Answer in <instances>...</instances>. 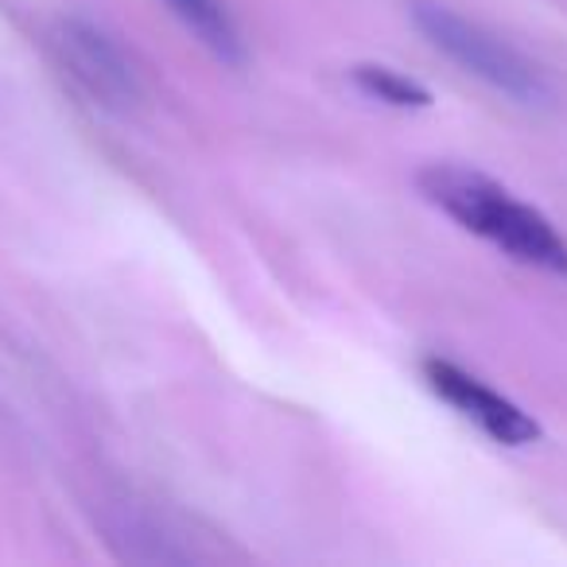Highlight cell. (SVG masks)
I'll return each instance as SVG.
<instances>
[{
	"label": "cell",
	"instance_id": "obj_1",
	"mask_svg": "<svg viewBox=\"0 0 567 567\" xmlns=\"http://www.w3.org/2000/svg\"><path fill=\"white\" fill-rule=\"evenodd\" d=\"M416 187L466 234L482 237L520 265L567 280V237L497 179L463 164H427L416 175Z\"/></svg>",
	"mask_w": 567,
	"mask_h": 567
},
{
	"label": "cell",
	"instance_id": "obj_2",
	"mask_svg": "<svg viewBox=\"0 0 567 567\" xmlns=\"http://www.w3.org/2000/svg\"><path fill=\"white\" fill-rule=\"evenodd\" d=\"M409 17L416 24V32L443 59H451L458 71L486 82L489 90L505 94L509 102L540 110V105H548L556 97L551 74L533 55H525L517 43L497 35L494 28L463 17V12L443 4V0H409Z\"/></svg>",
	"mask_w": 567,
	"mask_h": 567
},
{
	"label": "cell",
	"instance_id": "obj_3",
	"mask_svg": "<svg viewBox=\"0 0 567 567\" xmlns=\"http://www.w3.org/2000/svg\"><path fill=\"white\" fill-rule=\"evenodd\" d=\"M63 71L94 97L97 105L113 113H128L141 102V79H136L133 63L125 51L102 32V28L86 24V20H63L51 35Z\"/></svg>",
	"mask_w": 567,
	"mask_h": 567
},
{
	"label": "cell",
	"instance_id": "obj_4",
	"mask_svg": "<svg viewBox=\"0 0 567 567\" xmlns=\"http://www.w3.org/2000/svg\"><path fill=\"white\" fill-rule=\"evenodd\" d=\"M420 373L443 404H451L458 416L471 420L478 432H486L502 447H528V443L540 440V424L520 404H513L509 396L489 389L482 378L466 373L463 365L447 362V358H424Z\"/></svg>",
	"mask_w": 567,
	"mask_h": 567
},
{
	"label": "cell",
	"instance_id": "obj_5",
	"mask_svg": "<svg viewBox=\"0 0 567 567\" xmlns=\"http://www.w3.org/2000/svg\"><path fill=\"white\" fill-rule=\"evenodd\" d=\"M167 9L221 59V63H241V32L221 0H164Z\"/></svg>",
	"mask_w": 567,
	"mask_h": 567
},
{
	"label": "cell",
	"instance_id": "obj_6",
	"mask_svg": "<svg viewBox=\"0 0 567 567\" xmlns=\"http://www.w3.org/2000/svg\"><path fill=\"white\" fill-rule=\"evenodd\" d=\"M350 79H354V86L362 90L365 97H378V102L393 105V110H427V105H432V90L420 86L409 74L393 71V66L358 63L354 71H350Z\"/></svg>",
	"mask_w": 567,
	"mask_h": 567
}]
</instances>
